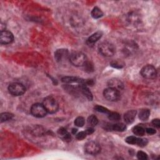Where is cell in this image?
I'll return each mask as SVG.
<instances>
[{
	"label": "cell",
	"mask_w": 160,
	"mask_h": 160,
	"mask_svg": "<svg viewBox=\"0 0 160 160\" xmlns=\"http://www.w3.org/2000/svg\"><path fill=\"white\" fill-rule=\"evenodd\" d=\"M69 60L75 66H83L87 61V58L83 53L80 51L73 52L69 56Z\"/></svg>",
	"instance_id": "1"
},
{
	"label": "cell",
	"mask_w": 160,
	"mask_h": 160,
	"mask_svg": "<svg viewBox=\"0 0 160 160\" xmlns=\"http://www.w3.org/2000/svg\"><path fill=\"white\" fill-rule=\"evenodd\" d=\"M98 50L100 54L105 57L113 56L116 51L115 46L108 41H104L100 43L98 46Z\"/></svg>",
	"instance_id": "2"
},
{
	"label": "cell",
	"mask_w": 160,
	"mask_h": 160,
	"mask_svg": "<svg viewBox=\"0 0 160 160\" xmlns=\"http://www.w3.org/2000/svg\"><path fill=\"white\" fill-rule=\"evenodd\" d=\"M43 104L47 112L50 114L55 113L59 110V104L56 99L53 96L46 97L43 100Z\"/></svg>",
	"instance_id": "3"
},
{
	"label": "cell",
	"mask_w": 160,
	"mask_h": 160,
	"mask_svg": "<svg viewBox=\"0 0 160 160\" xmlns=\"http://www.w3.org/2000/svg\"><path fill=\"white\" fill-rule=\"evenodd\" d=\"M9 93L14 96L23 95L26 92L25 86L20 83H13L8 86Z\"/></svg>",
	"instance_id": "4"
},
{
	"label": "cell",
	"mask_w": 160,
	"mask_h": 160,
	"mask_svg": "<svg viewBox=\"0 0 160 160\" xmlns=\"http://www.w3.org/2000/svg\"><path fill=\"white\" fill-rule=\"evenodd\" d=\"M103 96L106 99L110 102H117L120 99L121 94L120 91L116 89L109 87L104 90Z\"/></svg>",
	"instance_id": "5"
},
{
	"label": "cell",
	"mask_w": 160,
	"mask_h": 160,
	"mask_svg": "<svg viewBox=\"0 0 160 160\" xmlns=\"http://www.w3.org/2000/svg\"><path fill=\"white\" fill-rule=\"evenodd\" d=\"M140 73L144 78L148 80L155 79L157 75L156 68L153 65L150 64L146 65L142 68Z\"/></svg>",
	"instance_id": "6"
},
{
	"label": "cell",
	"mask_w": 160,
	"mask_h": 160,
	"mask_svg": "<svg viewBox=\"0 0 160 160\" xmlns=\"http://www.w3.org/2000/svg\"><path fill=\"white\" fill-rule=\"evenodd\" d=\"M30 111L31 115L36 118H43L48 113L44 105L41 103H35L33 104Z\"/></svg>",
	"instance_id": "7"
},
{
	"label": "cell",
	"mask_w": 160,
	"mask_h": 160,
	"mask_svg": "<svg viewBox=\"0 0 160 160\" xmlns=\"http://www.w3.org/2000/svg\"><path fill=\"white\" fill-rule=\"evenodd\" d=\"M85 150L89 155H96L101 151V146L96 142L90 141L85 144Z\"/></svg>",
	"instance_id": "8"
},
{
	"label": "cell",
	"mask_w": 160,
	"mask_h": 160,
	"mask_svg": "<svg viewBox=\"0 0 160 160\" xmlns=\"http://www.w3.org/2000/svg\"><path fill=\"white\" fill-rule=\"evenodd\" d=\"M126 142L128 144L130 145H137L138 146L140 147H145L146 146L148 143V141L146 139H142V138H139L136 137L134 136H128L125 140Z\"/></svg>",
	"instance_id": "9"
},
{
	"label": "cell",
	"mask_w": 160,
	"mask_h": 160,
	"mask_svg": "<svg viewBox=\"0 0 160 160\" xmlns=\"http://www.w3.org/2000/svg\"><path fill=\"white\" fill-rule=\"evenodd\" d=\"M14 40V36L12 33L4 30L0 33V43L2 45H8L11 43Z\"/></svg>",
	"instance_id": "10"
},
{
	"label": "cell",
	"mask_w": 160,
	"mask_h": 160,
	"mask_svg": "<svg viewBox=\"0 0 160 160\" xmlns=\"http://www.w3.org/2000/svg\"><path fill=\"white\" fill-rule=\"evenodd\" d=\"M61 80L65 84L78 83L79 85H85L86 80L75 76H64Z\"/></svg>",
	"instance_id": "11"
},
{
	"label": "cell",
	"mask_w": 160,
	"mask_h": 160,
	"mask_svg": "<svg viewBox=\"0 0 160 160\" xmlns=\"http://www.w3.org/2000/svg\"><path fill=\"white\" fill-rule=\"evenodd\" d=\"M69 56L68 51L65 49L58 50L55 53V58L58 62H61Z\"/></svg>",
	"instance_id": "12"
},
{
	"label": "cell",
	"mask_w": 160,
	"mask_h": 160,
	"mask_svg": "<svg viewBox=\"0 0 160 160\" xmlns=\"http://www.w3.org/2000/svg\"><path fill=\"white\" fill-rule=\"evenodd\" d=\"M78 90L81 92V93L90 101H92L93 99V94L90 91V89L85 85H79L78 86Z\"/></svg>",
	"instance_id": "13"
},
{
	"label": "cell",
	"mask_w": 160,
	"mask_h": 160,
	"mask_svg": "<svg viewBox=\"0 0 160 160\" xmlns=\"http://www.w3.org/2000/svg\"><path fill=\"white\" fill-rule=\"evenodd\" d=\"M137 112L135 110H129L124 115V120L127 124H132L136 118Z\"/></svg>",
	"instance_id": "14"
},
{
	"label": "cell",
	"mask_w": 160,
	"mask_h": 160,
	"mask_svg": "<svg viewBox=\"0 0 160 160\" xmlns=\"http://www.w3.org/2000/svg\"><path fill=\"white\" fill-rule=\"evenodd\" d=\"M58 134L64 141L69 142L72 140V136L64 128H60L58 130Z\"/></svg>",
	"instance_id": "15"
},
{
	"label": "cell",
	"mask_w": 160,
	"mask_h": 160,
	"mask_svg": "<svg viewBox=\"0 0 160 160\" xmlns=\"http://www.w3.org/2000/svg\"><path fill=\"white\" fill-rule=\"evenodd\" d=\"M109 87L116 89L117 90L120 91L123 88V83L118 79H112L109 81L108 82Z\"/></svg>",
	"instance_id": "16"
},
{
	"label": "cell",
	"mask_w": 160,
	"mask_h": 160,
	"mask_svg": "<svg viewBox=\"0 0 160 160\" xmlns=\"http://www.w3.org/2000/svg\"><path fill=\"white\" fill-rule=\"evenodd\" d=\"M102 35H103L102 33L100 31L94 33L91 37L88 38V39H87V43L90 45L94 44L95 43H96L99 39H101V38L102 37Z\"/></svg>",
	"instance_id": "17"
},
{
	"label": "cell",
	"mask_w": 160,
	"mask_h": 160,
	"mask_svg": "<svg viewBox=\"0 0 160 160\" xmlns=\"http://www.w3.org/2000/svg\"><path fill=\"white\" fill-rule=\"evenodd\" d=\"M150 115V111L148 109H143L139 113V118L141 121H146Z\"/></svg>",
	"instance_id": "18"
},
{
	"label": "cell",
	"mask_w": 160,
	"mask_h": 160,
	"mask_svg": "<svg viewBox=\"0 0 160 160\" xmlns=\"http://www.w3.org/2000/svg\"><path fill=\"white\" fill-rule=\"evenodd\" d=\"M103 16V11L98 7H94L91 11V16L94 19H98Z\"/></svg>",
	"instance_id": "19"
},
{
	"label": "cell",
	"mask_w": 160,
	"mask_h": 160,
	"mask_svg": "<svg viewBox=\"0 0 160 160\" xmlns=\"http://www.w3.org/2000/svg\"><path fill=\"white\" fill-rule=\"evenodd\" d=\"M111 129L115 132H122L125 131L126 129V126L124 124L121 123H116L111 126Z\"/></svg>",
	"instance_id": "20"
},
{
	"label": "cell",
	"mask_w": 160,
	"mask_h": 160,
	"mask_svg": "<svg viewBox=\"0 0 160 160\" xmlns=\"http://www.w3.org/2000/svg\"><path fill=\"white\" fill-rule=\"evenodd\" d=\"M133 133L139 136H143L145 134V129L141 126H134L132 129Z\"/></svg>",
	"instance_id": "21"
},
{
	"label": "cell",
	"mask_w": 160,
	"mask_h": 160,
	"mask_svg": "<svg viewBox=\"0 0 160 160\" xmlns=\"http://www.w3.org/2000/svg\"><path fill=\"white\" fill-rule=\"evenodd\" d=\"M87 122H88V124L90 126V127L93 128L94 126H96L98 124V120L96 116L92 115L88 117Z\"/></svg>",
	"instance_id": "22"
},
{
	"label": "cell",
	"mask_w": 160,
	"mask_h": 160,
	"mask_svg": "<svg viewBox=\"0 0 160 160\" xmlns=\"http://www.w3.org/2000/svg\"><path fill=\"white\" fill-rule=\"evenodd\" d=\"M13 118V115L10 113H3L1 114V123H3L5 121H9Z\"/></svg>",
	"instance_id": "23"
},
{
	"label": "cell",
	"mask_w": 160,
	"mask_h": 160,
	"mask_svg": "<svg viewBox=\"0 0 160 160\" xmlns=\"http://www.w3.org/2000/svg\"><path fill=\"white\" fill-rule=\"evenodd\" d=\"M108 118L111 121H119L121 119V116L116 112H110L108 113Z\"/></svg>",
	"instance_id": "24"
},
{
	"label": "cell",
	"mask_w": 160,
	"mask_h": 160,
	"mask_svg": "<svg viewBox=\"0 0 160 160\" xmlns=\"http://www.w3.org/2000/svg\"><path fill=\"white\" fill-rule=\"evenodd\" d=\"M85 120L83 117L82 116H78L77 117L75 120V126L78 127H83L85 125Z\"/></svg>",
	"instance_id": "25"
},
{
	"label": "cell",
	"mask_w": 160,
	"mask_h": 160,
	"mask_svg": "<svg viewBox=\"0 0 160 160\" xmlns=\"http://www.w3.org/2000/svg\"><path fill=\"white\" fill-rule=\"evenodd\" d=\"M139 20L138 15L136 13H131L128 15V21L129 23L136 24L139 21Z\"/></svg>",
	"instance_id": "26"
},
{
	"label": "cell",
	"mask_w": 160,
	"mask_h": 160,
	"mask_svg": "<svg viewBox=\"0 0 160 160\" xmlns=\"http://www.w3.org/2000/svg\"><path fill=\"white\" fill-rule=\"evenodd\" d=\"M111 66L113 68L120 69V68H122L124 66V64L121 61L116 60V61H112L111 63Z\"/></svg>",
	"instance_id": "27"
},
{
	"label": "cell",
	"mask_w": 160,
	"mask_h": 160,
	"mask_svg": "<svg viewBox=\"0 0 160 160\" xmlns=\"http://www.w3.org/2000/svg\"><path fill=\"white\" fill-rule=\"evenodd\" d=\"M94 110H95L98 112L103 113H105V114H108L110 112L108 109L103 107V106H99V105L96 106L95 107H94Z\"/></svg>",
	"instance_id": "28"
},
{
	"label": "cell",
	"mask_w": 160,
	"mask_h": 160,
	"mask_svg": "<svg viewBox=\"0 0 160 160\" xmlns=\"http://www.w3.org/2000/svg\"><path fill=\"white\" fill-rule=\"evenodd\" d=\"M136 156H137L138 159H141V160H146L148 158L147 154L143 151H138L137 153V155H136Z\"/></svg>",
	"instance_id": "29"
},
{
	"label": "cell",
	"mask_w": 160,
	"mask_h": 160,
	"mask_svg": "<svg viewBox=\"0 0 160 160\" xmlns=\"http://www.w3.org/2000/svg\"><path fill=\"white\" fill-rule=\"evenodd\" d=\"M88 134H86V132H79L78 133H77L76 134V139L78 140H84L86 137V136Z\"/></svg>",
	"instance_id": "30"
},
{
	"label": "cell",
	"mask_w": 160,
	"mask_h": 160,
	"mask_svg": "<svg viewBox=\"0 0 160 160\" xmlns=\"http://www.w3.org/2000/svg\"><path fill=\"white\" fill-rule=\"evenodd\" d=\"M83 66L85 67V70H86V72H93V70H94V68H93V65L90 63V62H88L87 61L86 63V64L84 65Z\"/></svg>",
	"instance_id": "31"
},
{
	"label": "cell",
	"mask_w": 160,
	"mask_h": 160,
	"mask_svg": "<svg viewBox=\"0 0 160 160\" xmlns=\"http://www.w3.org/2000/svg\"><path fill=\"white\" fill-rule=\"evenodd\" d=\"M145 131L146 132V133L148 134H155L156 133V130L155 129L151 128H146Z\"/></svg>",
	"instance_id": "32"
},
{
	"label": "cell",
	"mask_w": 160,
	"mask_h": 160,
	"mask_svg": "<svg viewBox=\"0 0 160 160\" xmlns=\"http://www.w3.org/2000/svg\"><path fill=\"white\" fill-rule=\"evenodd\" d=\"M152 124H153L154 126H155L158 128H159L160 127V123H159V119H155L153 120L152 121Z\"/></svg>",
	"instance_id": "33"
},
{
	"label": "cell",
	"mask_w": 160,
	"mask_h": 160,
	"mask_svg": "<svg viewBox=\"0 0 160 160\" xmlns=\"http://www.w3.org/2000/svg\"><path fill=\"white\" fill-rule=\"evenodd\" d=\"M85 132H86V134L88 135V134H91L94 132V129H93V127H90L89 128H88Z\"/></svg>",
	"instance_id": "34"
},
{
	"label": "cell",
	"mask_w": 160,
	"mask_h": 160,
	"mask_svg": "<svg viewBox=\"0 0 160 160\" xmlns=\"http://www.w3.org/2000/svg\"><path fill=\"white\" fill-rule=\"evenodd\" d=\"M77 132H78V129H76V128H73L72 129V133L73 134H76Z\"/></svg>",
	"instance_id": "35"
}]
</instances>
